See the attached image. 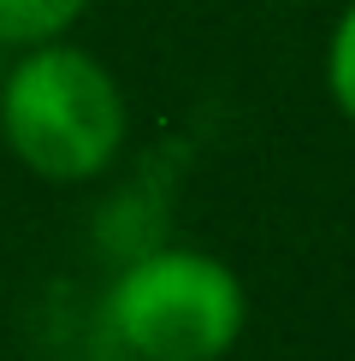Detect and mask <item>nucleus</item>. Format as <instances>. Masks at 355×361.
<instances>
[{
    "label": "nucleus",
    "mask_w": 355,
    "mask_h": 361,
    "mask_svg": "<svg viewBox=\"0 0 355 361\" xmlns=\"http://www.w3.org/2000/svg\"><path fill=\"white\" fill-rule=\"evenodd\" d=\"M130 130L125 89L77 42H42L0 78V142L48 184H89L118 160Z\"/></svg>",
    "instance_id": "nucleus-1"
},
{
    "label": "nucleus",
    "mask_w": 355,
    "mask_h": 361,
    "mask_svg": "<svg viewBox=\"0 0 355 361\" xmlns=\"http://www.w3.org/2000/svg\"><path fill=\"white\" fill-rule=\"evenodd\" d=\"M107 326L142 361H219L249 326V290L207 249H148L113 279Z\"/></svg>",
    "instance_id": "nucleus-2"
},
{
    "label": "nucleus",
    "mask_w": 355,
    "mask_h": 361,
    "mask_svg": "<svg viewBox=\"0 0 355 361\" xmlns=\"http://www.w3.org/2000/svg\"><path fill=\"white\" fill-rule=\"evenodd\" d=\"M89 0H0V48L24 54L42 42H59L77 30Z\"/></svg>",
    "instance_id": "nucleus-3"
},
{
    "label": "nucleus",
    "mask_w": 355,
    "mask_h": 361,
    "mask_svg": "<svg viewBox=\"0 0 355 361\" xmlns=\"http://www.w3.org/2000/svg\"><path fill=\"white\" fill-rule=\"evenodd\" d=\"M325 95H332V107L355 125V0L337 12L332 42H325Z\"/></svg>",
    "instance_id": "nucleus-4"
},
{
    "label": "nucleus",
    "mask_w": 355,
    "mask_h": 361,
    "mask_svg": "<svg viewBox=\"0 0 355 361\" xmlns=\"http://www.w3.org/2000/svg\"><path fill=\"white\" fill-rule=\"evenodd\" d=\"M285 6H296V0H285Z\"/></svg>",
    "instance_id": "nucleus-5"
}]
</instances>
